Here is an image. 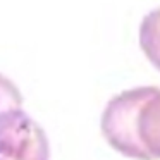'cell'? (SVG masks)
Listing matches in <instances>:
<instances>
[{
  "label": "cell",
  "mask_w": 160,
  "mask_h": 160,
  "mask_svg": "<svg viewBox=\"0 0 160 160\" xmlns=\"http://www.w3.org/2000/svg\"><path fill=\"white\" fill-rule=\"evenodd\" d=\"M14 108H22V95L9 78L0 74V114Z\"/></svg>",
  "instance_id": "cell-3"
},
{
  "label": "cell",
  "mask_w": 160,
  "mask_h": 160,
  "mask_svg": "<svg viewBox=\"0 0 160 160\" xmlns=\"http://www.w3.org/2000/svg\"><path fill=\"white\" fill-rule=\"evenodd\" d=\"M102 132L122 155L158 160L160 88H134L114 97L102 114Z\"/></svg>",
  "instance_id": "cell-1"
},
{
  "label": "cell",
  "mask_w": 160,
  "mask_h": 160,
  "mask_svg": "<svg viewBox=\"0 0 160 160\" xmlns=\"http://www.w3.org/2000/svg\"><path fill=\"white\" fill-rule=\"evenodd\" d=\"M48 158V138L38 122L22 108L0 114V160Z\"/></svg>",
  "instance_id": "cell-2"
}]
</instances>
